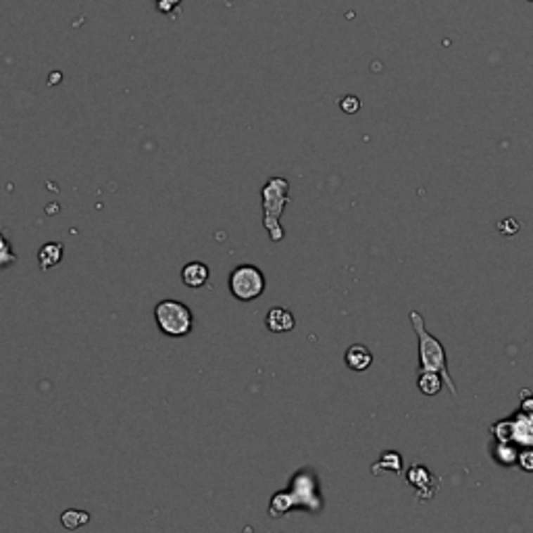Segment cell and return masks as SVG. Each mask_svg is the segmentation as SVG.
<instances>
[{
  "label": "cell",
  "instance_id": "cell-2",
  "mask_svg": "<svg viewBox=\"0 0 533 533\" xmlns=\"http://www.w3.org/2000/svg\"><path fill=\"white\" fill-rule=\"evenodd\" d=\"M292 487L296 489L294 496L285 494V492H279L273 496L271 500V506H269V515L271 517H281L283 513H288L290 508H296L298 506V498H302V506L304 508H311V510H319L321 508V500L319 494H317V480L313 477L311 471H300L294 480H292Z\"/></svg>",
  "mask_w": 533,
  "mask_h": 533
},
{
  "label": "cell",
  "instance_id": "cell-16",
  "mask_svg": "<svg viewBox=\"0 0 533 533\" xmlns=\"http://www.w3.org/2000/svg\"><path fill=\"white\" fill-rule=\"evenodd\" d=\"M498 448L502 450V456H498L502 465H513L517 461V452L513 448H506V446H498Z\"/></svg>",
  "mask_w": 533,
  "mask_h": 533
},
{
  "label": "cell",
  "instance_id": "cell-1",
  "mask_svg": "<svg viewBox=\"0 0 533 533\" xmlns=\"http://www.w3.org/2000/svg\"><path fill=\"white\" fill-rule=\"evenodd\" d=\"M411 321H413V327L419 338V369H417V373H421V371L437 373L442 377L444 385L450 390V394L456 396V385L448 371V359H446V350H444L442 342L427 331L423 317L417 311L411 313Z\"/></svg>",
  "mask_w": 533,
  "mask_h": 533
},
{
  "label": "cell",
  "instance_id": "cell-3",
  "mask_svg": "<svg viewBox=\"0 0 533 533\" xmlns=\"http://www.w3.org/2000/svg\"><path fill=\"white\" fill-rule=\"evenodd\" d=\"M155 321L160 333L169 335V338H184L188 333H192L194 329V315L190 311V307H186L179 300H160L155 307Z\"/></svg>",
  "mask_w": 533,
  "mask_h": 533
},
{
  "label": "cell",
  "instance_id": "cell-6",
  "mask_svg": "<svg viewBox=\"0 0 533 533\" xmlns=\"http://www.w3.org/2000/svg\"><path fill=\"white\" fill-rule=\"evenodd\" d=\"M265 325L271 333H288V331H292L296 327V319H294V315L288 309L275 307V309H269V313H266L265 317Z\"/></svg>",
  "mask_w": 533,
  "mask_h": 533
},
{
  "label": "cell",
  "instance_id": "cell-5",
  "mask_svg": "<svg viewBox=\"0 0 533 533\" xmlns=\"http://www.w3.org/2000/svg\"><path fill=\"white\" fill-rule=\"evenodd\" d=\"M266 281L263 271L255 265H238L229 273V292L240 302H252L263 296Z\"/></svg>",
  "mask_w": 533,
  "mask_h": 533
},
{
  "label": "cell",
  "instance_id": "cell-8",
  "mask_svg": "<svg viewBox=\"0 0 533 533\" xmlns=\"http://www.w3.org/2000/svg\"><path fill=\"white\" fill-rule=\"evenodd\" d=\"M344 361H346V365H348L352 371H367V369L371 367V363H373V354H371V350H369L367 346L354 344V346H350V348L346 350Z\"/></svg>",
  "mask_w": 533,
  "mask_h": 533
},
{
  "label": "cell",
  "instance_id": "cell-13",
  "mask_svg": "<svg viewBox=\"0 0 533 533\" xmlns=\"http://www.w3.org/2000/svg\"><path fill=\"white\" fill-rule=\"evenodd\" d=\"M17 263V255L11 246V242L4 238V233L0 231V269H6V266H13Z\"/></svg>",
  "mask_w": 533,
  "mask_h": 533
},
{
  "label": "cell",
  "instance_id": "cell-15",
  "mask_svg": "<svg viewBox=\"0 0 533 533\" xmlns=\"http://www.w3.org/2000/svg\"><path fill=\"white\" fill-rule=\"evenodd\" d=\"M517 458H519V465H521V469H523V471H529V473H532L533 471V450H525V452H521Z\"/></svg>",
  "mask_w": 533,
  "mask_h": 533
},
{
  "label": "cell",
  "instance_id": "cell-7",
  "mask_svg": "<svg viewBox=\"0 0 533 533\" xmlns=\"http://www.w3.org/2000/svg\"><path fill=\"white\" fill-rule=\"evenodd\" d=\"M209 279H211V269L200 261H192L181 269V281L192 290L205 288Z\"/></svg>",
  "mask_w": 533,
  "mask_h": 533
},
{
  "label": "cell",
  "instance_id": "cell-4",
  "mask_svg": "<svg viewBox=\"0 0 533 533\" xmlns=\"http://www.w3.org/2000/svg\"><path fill=\"white\" fill-rule=\"evenodd\" d=\"M290 184L283 177H271L263 188V209H265V227L273 242L283 240V229L279 225V217L283 207L290 203Z\"/></svg>",
  "mask_w": 533,
  "mask_h": 533
},
{
  "label": "cell",
  "instance_id": "cell-9",
  "mask_svg": "<svg viewBox=\"0 0 533 533\" xmlns=\"http://www.w3.org/2000/svg\"><path fill=\"white\" fill-rule=\"evenodd\" d=\"M63 261V244L60 242H49L38 252V263L44 271H51Z\"/></svg>",
  "mask_w": 533,
  "mask_h": 533
},
{
  "label": "cell",
  "instance_id": "cell-11",
  "mask_svg": "<svg viewBox=\"0 0 533 533\" xmlns=\"http://www.w3.org/2000/svg\"><path fill=\"white\" fill-rule=\"evenodd\" d=\"M442 385H444V381L437 373H433V371H421L419 373V390L425 396H435L442 390Z\"/></svg>",
  "mask_w": 533,
  "mask_h": 533
},
{
  "label": "cell",
  "instance_id": "cell-12",
  "mask_svg": "<svg viewBox=\"0 0 533 533\" xmlns=\"http://www.w3.org/2000/svg\"><path fill=\"white\" fill-rule=\"evenodd\" d=\"M88 521H90V515L86 510H75V508L65 510L63 517H60V523L67 529H79V527L88 525Z\"/></svg>",
  "mask_w": 533,
  "mask_h": 533
},
{
  "label": "cell",
  "instance_id": "cell-14",
  "mask_svg": "<svg viewBox=\"0 0 533 533\" xmlns=\"http://www.w3.org/2000/svg\"><path fill=\"white\" fill-rule=\"evenodd\" d=\"M340 107H342L344 113H357V110L361 108V103H359L357 96H346V98H342Z\"/></svg>",
  "mask_w": 533,
  "mask_h": 533
},
{
  "label": "cell",
  "instance_id": "cell-10",
  "mask_svg": "<svg viewBox=\"0 0 533 533\" xmlns=\"http://www.w3.org/2000/svg\"><path fill=\"white\" fill-rule=\"evenodd\" d=\"M513 427V439L521 444H533V415H523L515 423H508Z\"/></svg>",
  "mask_w": 533,
  "mask_h": 533
}]
</instances>
